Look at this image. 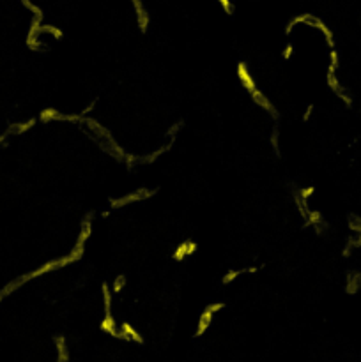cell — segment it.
<instances>
[{"instance_id": "obj_1", "label": "cell", "mask_w": 361, "mask_h": 362, "mask_svg": "<svg viewBox=\"0 0 361 362\" xmlns=\"http://www.w3.org/2000/svg\"><path fill=\"white\" fill-rule=\"evenodd\" d=\"M101 290H103V306H105V316H103L101 324H99V329H101V332L108 334L110 338L119 339V327H117L115 318H113V314H112V293H110L108 283H103Z\"/></svg>"}, {"instance_id": "obj_2", "label": "cell", "mask_w": 361, "mask_h": 362, "mask_svg": "<svg viewBox=\"0 0 361 362\" xmlns=\"http://www.w3.org/2000/svg\"><path fill=\"white\" fill-rule=\"evenodd\" d=\"M154 193H156V191H152V189L142 188V189H138V191H133V193H130V195H126V196H121V198L110 200V207L117 209V207L130 205V203L140 202V200H147V198H151V196L154 195Z\"/></svg>"}, {"instance_id": "obj_3", "label": "cell", "mask_w": 361, "mask_h": 362, "mask_svg": "<svg viewBox=\"0 0 361 362\" xmlns=\"http://www.w3.org/2000/svg\"><path fill=\"white\" fill-rule=\"evenodd\" d=\"M119 339H123V341H133V343H138V345H144V343H145L144 336H142L140 332H138L137 329H135L133 325L130 324V322H124V324H121V327H119Z\"/></svg>"}, {"instance_id": "obj_4", "label": "cell", "mask_w": 361, "mask_h": 362, "mask_svg": "<svg viewBox=\"0 0 361 362\" xmlns=\"http://www.w3.org/2000/svg\"><path fill=\"white\" fill-rule=\"evenodd\" d=\"M237 78H239V81L243 83V87H245L246 91L250 92V94H252L253 91H257L255 80H253V76H252V73H250L246 62H239L237 64Z\"/></svg>"}, {"instance_id": "obj_5", "label": "cell", "mask_w": 361, "mask_h": 362, "mask_svg": "<svg viewBox=\"0 0 361 362\" xmlns=\"http://www.w3.org/2000/svg\"><path fill=\"white\" fill-rule=\"evenodd\" d=\"M250 96H252V99H253V103H255V105H259L260 108H262V110H266V112L269 113V115L273 117L274 120H278V117H280V115H278L276 108H274V106H273V103H271L269 99H267L266 96H264L262 92L259 91V88H257V91H253Z\"/></svg>"}, {"instance_id": "obj_6", "label": "cell", "mask_w": 361, "mask_h": 362, "mask_svg": "<svg viewBox=\"0 0 361 362\" xmlns=\"http://www.w3.org/2000/svg\"><path fill=\"white\" fill-rule=\"evenodd\" d=\"M213 318H214V313L209 309V307H206V309L202 311V314H200V318H198V324H196V329H195V338H202V336L206 334L207 331H209L211 324H213Z\"/></svg>"}, {"instance_id": "obj_7", "label": "cell", "mask_w": 361, "mask_h": 362, "mask_svg": "<svg viewBox=\"0 0 361 362\" xmlns=\"http://www.w3.org/2000/svg\"><path fill=\"white\" fill-rule=\"evenodd\" d=\"M53 343H55L57 348V362H71L66 338L64 336H57V338H53Z\"/></svg>"}, {"instance_id": "obj_8", "label": "cell", "mask_w": 361, "mask_h": 362, "mask_svg": "<svg viewBox=\"0 0 361 362\" xmlns=\"http://www.w3.org/2000/svg\"><path fill=\"white\" fill-rule=\"evenodd\" d=\"M131 2H133L135 13H137V18H138V27H140L142 32H145L147 30V27H149V14L145 13L142 0H131Z\"/></svg>"}, {"instance_id": "obj_9", "label": "cell", "mask_w": 361, "mask_h": 362, "mask_svg": "<svg viewBox=\"0 0 361 362\" xmlns=\"http://www.w3.org/2000/svg\"><path fill=\"white\" fill-rule=\"evenodd\" d=\"M259 270V267H250V268H243V270H235V268H232V270H228V274H225L223 276V285H228V283H232L234 279H237L239 276H243V274H246V272H257Z\"/></svg>"}, {"instance_id": "obj_10", "label": "cell", "mask_w": 361, "mask_h": 362, "mask_svg": "<svg viewBox=\"0 0 361 362\" xmlns=\"http://www.w3.org/2000/svg\"><path fill=\"white\" fill-rule=\"evenodd\" d=\"M39 119L43 122H52V120H64V113L57 112V110L53 108H48V110H43L41 115H39Z\"/></svg>"}, {"instance_id": "obj_11", "label": "cell", "mask_w": 361, "mask_h": 362, "mask_svg": "<svg viewBox=\"0 0 361 362\" xmlns=\"http://www.w3.org/2000/svg\"><path fill=\"white\" fill-rule=\"evenodd\" d=\"M186 256H189V254H188V241H184L182 244H179V246L176 247V251H174V260L182 261Z\"/></svg>"}, {"instance_id": "obj_12", "label": "cell", "mask_w": 361, "mask_h": 362, "mask_svg": "<svg viewBox=\"0 0 361 362\" xmlns=\"http://www.w3.org/2000/svg\"><path fill=\"white\" fill-rule=\"evenodd\" d=\"M124 285H126V278H124V276L121 274V276H117L115 281L112 283V290H113V292H115V293H119L121 290L124 288Z\"/></svg>"}, {"instance_id": "obj_13", "label": "cell", "mask_w": 361, "mask_h": 362, "mask_svg": "<svg viewBox=\"0 0 361 362\" xmlns=\"http://www.w3.org/2000/svg\"><path fill=\"white\" fill-rule=\"evenodd\" d=\"M218 2H220V6L223 7V11L228 14V16L234 14V4H232L230 0H218Z\"/></svg>"}, {"instance_id": "obj_14", "label": "cell", "mask_w": 361, "mask_h": 362, "mask_svg": "<svg viewBox=\"0 0 361 362\" xmlns=\"http://www.w3.org/2000/svg\"><path fill=\"white\" fill-rule=\"evenodd\" d=\"M313 191H315V188H313V186H310V188H305V189H301V191H299V198L303 200V202H306V200L310 198V196L313 195Z\"/></svg>"}, {"instance_id": "obj_15", "label": "cell", "mask_w": 361, "mask_h": 362, "mask_svg": "<svg viewBox=\"0 0 361 362\" xmlns=\"http://www.w3.org/2000/svg\"><path fill=\"white\" fill-rule=\"evenodd\" d=\"M292 53H294V44H291V42H289V44L285 46L284 52H282V57H284V60H289L292 57Z\"/></svg>"}, {"instance_id": "obj_16", "label": "cell", "mask_w": 361, "mask_h": 362, "mask_svg": "<svg viewBox=\"0 0 361 362\" xmlns=\"http://www.w3.org/2000/svg\"><path fill=\"white\" fill-rule=\"evenodd\" d=\"M196 249H198L196 242H195V241H188V254H189V256H191V254H195Z\"/></svg>"}, {"instance_id": "obj_17", "label": "cell", "mask_w": 361, "mask_h": 362, "mask_svg": "<svg viewBox=\"0 0 361 362\" xmlns=\"http://www.w3.org/2000/svg\"><path fill=\"white\" fill-rule=\"evenodd\" d=\"M312 112H313V105H310L308 108H306V112H305V115H303V120H308L310 117H312Z\"/></svg>"}]
</instances>
